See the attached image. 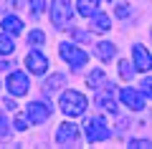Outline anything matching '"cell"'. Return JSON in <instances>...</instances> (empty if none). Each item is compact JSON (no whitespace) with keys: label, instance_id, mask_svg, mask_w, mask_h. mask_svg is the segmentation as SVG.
Returning a JSON list of instances; mask_svg holds the SVG:
<instances>
[{"label":"cell","instance_id":"1","mask_svg":"<svg viewBox=\"0 0 152 149\" xmlns=\"http://www.w3.org/2000/svg\"><path fill=\"white\" fill-rule=\"evenodd\" d=\"M61 111L66 114V116H81L84 111H86V96L79 94V91L69 89L61 94V101H58Z\"/></svg>","mask_w":152,"mask_h":149},{"label":"cell","instance_id":"2","mask_svg":"<svg viewBox=\"0 0 152 149\" xmlns=\"http://www.w3.org/2000/svg\"><path fill=\"white\" fill-rule=\"evenodd\" d=\"M71 15H74L71 0H53L51 3V20H53L56 31H66L71 23Z\"/></svg>","mask_w":152,"mask_h":149},{"label":"cell","instance_id":"3","mask_svg":"<svg viewBox=\"0 0 152 149\" xmlns=\"http://www.w3.org/2000/svg\"><path fill=\"white\" fill-rule=\"evenodd\" d=\"M58 56H61V58H64L74 71L84 68V66H86V61H89V56L84 53L79 46H74V43H61V46H58Z\"/></svg>","mask_w":152,"mask_h":149},{"label":"cell","instance_id":"4","mask_svg":"<svg viewBox=\"0 0 152 149\" xmlns=\"http://www.w3.org/2000/svg\"><path fill=\"white\" fill-rule=\"evenodd\" d=\"M84 129H86V139H89L91 144L104 142V139L112 137V132H109V126L104 124V119H102V116H91V119H86Z\"/></svg>","mask_w":152,"mask_h":149},{"label":"cell","instance_id":"5","mask_svg":"<svg viewBox=\"0 0 152 149\" xmlns=\"http://www.w3.org/2000/svg\"><path fill=\"white\" fill-rule=\"evenodd\" d=\"M119 99H122L124 106L132 109V111H142V109H145V99H142V94L137 89H129V86L119 89Z\"/></svg>","mask_w":152,"mask_h":149},{"label":"cell","instance_id":"6","mask_svg":"<svg viewBox=\"0 0 152 149\" xmlns=\"http://www.w3.org/2000/svg\"><path fill=\"white\" fill-rule=\"evenodd\" d=\"M56 142L61 144V147H74L76 142H79V126H74V124H58V132H56Z\"/></svg>","mask_w":152,"mask_h":149},{"label":"cell","instance_id":"7","mask_svg":"<svg viewBox=\"0 0 152 149\" xmlns=\"http://www.w3.org/2000/svg\"><path fill=\"white\" fill-rule=\"evenodd\" d=\"M8 91L13 96H26L28 94V76L23 71H10V76H8Z\"/></svg>","mask_w":152,"mask_h":149},{"label":"cell","instance_id":"8","mask_svg":"<svg viewBox=\"0 0 152 149\" xmlns=\"http://www.w3.org/2000/svg\"><path fill=\"white\" fill-rule=\"evenodd\" d=\"M51 116V104L48 101H31L28 104V119L33 124H43Z\"/></svg>","mask_w":152,"mask_h":149},{"label":"cell","instance_id":"9","mask_svg":"<svg viewBox=\"0 0 152 149\" xmlns=\"http://www.w3.org/2000/svg\"><path fill=\"white\" fill-rule=\"evenodd\" d=\"M26 66H28V71L36 73V76H43L46 71H48V61H46V56L43 53H36V51H31V53L26 56Z\"/></svg>","mask_w":152,"mask_h":149},{"label":"cell","instance_id":"10","mask_svg":"<svg viewBox=\"0 0 152 149\" xmlns=\"http://www.w3.org/2000/svg\"><path fill=\"white\" fill-rule=\"evenodd\" d=\"M132 58H134V66L140 71H152V56L147 53V48L145 46H132Z\"/></svg>","mask_w":152,"mask_h":149},{"label":"cell","instance_id":"11","mask_svg":"<svg viewBox=\"0 0 152 149\" xmlns=\"http://www.w3.org/2000/svg\"><path fill=\"white\" fill-rule=\"evenodd\" d=\"M76 10L84 18H94L99 13V0H76Z\"/></svg>","mask_w":152,"mask_h":149},{"label":"cell","instance_id":"12","mask_svg":"<svg viewBox=\"0 0 152 149\" xmlns=\"http://www.w3.org/2000/svg\"><path fill=\"white\" fill-rule=\"evenodd\" d=\"M3 31L10 33V36H20L23 33V20L18 15H5L3 18Z\"/></svg>","mask_w":152,"mask_h":149},{"label":"cell","instance_id":"13","mask_svg":"<svg viewBox=\"0 0 152 149\" xmlns=\"http://www.w3.org/2000/svg\"><path fill=\"white\" fill-rule=\"evenodd\" d=\"M64 84H66V76H64V73H53V76L43 84V94H46V96H53Z\"/></svg>","mask_w":152,"mask_h":149},{"label":"cell","instance_id":"14","mask_svg":"<svg viewBox=\"0 0 152 149\" xmlns=\"http://www.w3.org/2000/svg\"><path fill=\"white\" fill-rule=\"evenodd\" d=\"M94 53H96V58H102V61H112L114 56H117V46L109 43V41H104V43H99V46L94 48Z\"/></svg>","mask_w":152,"mask_h":149},{"label":"cell","instance_id":"15","mask_svg":"<svg viewBox=\"0 0 152 149\" xmlns=\"http://www.w3.org/2000/svg\"><path fill=\"white\" fill-rule=\"evenodd\" d=\"M13 51H15V43H13V38H10V33H0V56H10Z\"/></svg>","mask_w":152,"mask_h":149},{"label":"cell","instance_id":"16","mask_svg":"<svg viewBox=\"0 0 152 149\" xmlns=\"http://www.w3.org/2000/svg\"><path fill=\"white\" fill-rule=\"evenodd\" d=\"M91 28H94L96 33H107L112 25H109V18L104 15V13H96V15H94V20H91Z\"/></svg>","mask_w":152,"mask_h":149},{"label":"cell","instance_id":"17","mask_svg":"<svg viewBox=\"0 0 152 149\" xmlns=\"http://www.w3.org/2000/svg\"><path fill=\"white\" fill-rule=\"evenodd\" d=\"M96 106H102L104 111H112V114H117V104H114V99H112L109 94L96 96Z\"/></svg>","mask_w":152,"mask_h":149},{"label":"cell","instance_id":"18","mask_svg":"<svg viewBox=\"0 0 152 149\" xmlns=\"http://www.w3.org/2000/svg\"><path fill=\"white\" fill-rule=\"evenodd\" d=\"M102 81H104V71L102 68H94L91 73H89V78H86V86H89V89H99Z\"/></svg>","mask_w":152,"mask_h":149},{"label":"cell","instance_id":"19","mask_svg":"<svg viewBox=\"0 0 152 149\" xmlns=\"http://www.w3.org/2000/svg\"><path fill=\"white\" fill-rule=\"evenodd\" d=\"M119 76H122L124 81H129L132 76H134V68H132L129 61H119Z\"/></svg>","mask_w":152,"mask_h":149},{"label":"cell","instance_id":"20","mask_svg":"<svg viewBox=\"0 0 152 149\" xmlns=\"http://www.w3.org/2000/svg\"><path fill=\"white\" fill-rule=\"evenodd\" d=\"M43 41H46V33L43 31H38V28L31 31V36H28V43H31V46H41Z\"/></svg>","mask_w":152,"mask_h":149},{"label":"cell","instance_id":"21","mask_svg":"<svg viewBox=\"0 0 152 149\" xmlns=\"http://www.w3.org/2000/svg\"><path fill=\"white\" fill-rule=\"evenodd\" d=\"M43 10H46V0H31V15L33 18H38Z\"/></svg>","mask_w":152,"mask_h":149},{"label":"cell","instance_id":"22","mask_svg":"<svg viewBox=\"0 0 152 149\" xmlns=\"http://www.w3.org/2000/svg\"><path fill=\"white\" fill-rule=\"evenodd\" d=\"M10 137V129H8V119L5 114H0V139H8Z\"/></svg>","mask_w":152,"mask_h":149},{"label":"cell","instance_id":"23","mask_svg":"<svg viewBox=\"0 0 152 149\" xmlns=\"http://www.w3.org/2000/svg\"><path fill=\"white\" fill-rule=\"evenodd\" d=\"M129 147H132V149H150L152 144L147 142V139H132V142H129Z\"/></svg>","mask_w":152,"mask_h":149},{"label":"cell","instance_id":"24","mask_svg":"<svg viewBox=\"0 0 152 149\" xmlns=\"http://www.w3.org/2000/svg\"><path fill=\"white\" fill-rule=\"evenodd\" d=\"M13 126H15L18 132H26V129H28V121H26L23 116H15V121H13Z\"/></svg>","mask_w":152,"mask_h":149},{"label":"cell","instance_id":"25","mask_svg":"<svg viewBox=\"0 0 152 149\" xmlns=\"http://www.w3.org/2000/svg\"><path fill=\"white\" fill-rule=\"evenodd\" d=\"M114 13H117V18H127L132 13V8L129 5H117V10H114Z\"/></svg>","mask_w":152,"mask_h":149},{"label":"cell","instance_id":"26","mask_svg":"<svg viewBox=\"0 0 152 149\" xmlns=\"http://www.w3.org/2000/svg\"><path fill=\"white\" fill-rule=\"evenodd\" d=\"M140 86H142V91H145V96H150V99H152V78H145Z\"/></svg>","mask_w":152,"mask_h":149},{"label":"cell","instance_id":"27","mask_svg":"<svg viewBox=\"0 0 152 149\" xmlns=\"http://www.w3.org/2000/svg\"><path fill=\"white\" fill-rule=\"evenodd\" d=\"M74 38H76V41H86L89 33H84V31H74Z\"/></svg>","mask_w":152,"mask_h":149},{"label":"cell","instance_id":"28","mask_svg":"<svg viewBox=\"0 0 152 149\" xmlns=\"http://www.w3.org/2000/svg\"><path fill=\"white\" fill-rule=\"evenodd\" d=\"M10 66H13L10 61H0V71H8V68H10Z\"/></svg>","mask_w":152,"mask_h":149}]
</instances>
